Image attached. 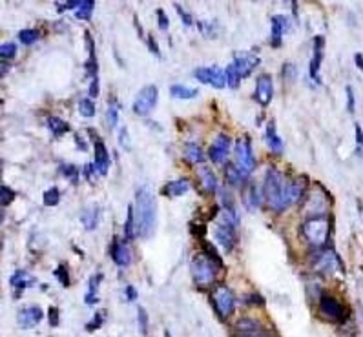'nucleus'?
<instances>
[{"mask_svg":"<svg viewBox=\"0 0 363 337\" xmlns=\"http://www.w3.org/2000/svg\"><path fill=\"white\" fill-rule=\"evenodd\" d=\"M135 228H137V235L142 239L153 233L155 230V221H157V206H155V199H153L152 191L146 186H140L135 191Z\"/></svg>","mask_w":363,"mask_h":337,"instance_id":"1","label":"nucleus"},{"mask_svg":"<svg viewBox=\"0 0 363 337\" xmlns=\"http://www.w3.org/2000/svg\"><path fill=\"white\" fill-rule=\"evenodd\" d=\"M288 182L283 181V173L278 168H268L265 173V182H263V193L267 199L268 206L274 211L281 213L290 206L287 195Z\"/></svg>","mask_w":363,"mask_h":337,"instance_id":"2","label":"nucleus"},{"mask_svg":"<svg viewBox=\"0 0 363 337\" xmlns=\"http://www.w3.org/2000/svg\"><path fill=\"white\" fill-rule=\"evenodd\" d=\"M221 270H223V262L216 261L214 257H210L204 252L194 255V259L190 262L192 277H194L199 288H210L216 283Z\"/></svg>","mask_w":363,"mask_h":337,"instance_id":"3","label":"nucleus"},{"mask_svg":"<svg viewBox=\"0 0 363 337\" xmlns=\"http://www.w3.org/2000/svg\"><path fill=\"white\" fill-rule=\"evenodd\" d=\"M301 232H303V237L308 241V244H312L314 248H323L329 241V233H331V217H310L303 223Z\"/></svg>","mask_w":363,"mask_h":337,"instance_id":"4","label":"nucleus"},{"mask_svg":"<svg viewBox=\"0 0 363 337\" xmlns=\"http://www.w3.org/2000/svg\"><path fill=\"white\" fill-rule=\"evenodd\" d=\"M212 305H214V310L221 319H226L234 313V308H236V295L230 290L228 286L224 285H219L212 290Z\"/></svg>","mask_w":363,"mask_h":337,"instance_id":"5","label":"nucleus"},{"mask_svg":"<svg viewBox=\"0 0 363 337\" xmlns=\"http://www.w3.org/2000/svg\"><path fill=\"white\" fill-rule=\"evenodd\" d=\"M318 303H319V315L323 319L332 321V323H338V321H343L345 319L343 305L334 295H331V293H321Z\"/></svg>","mask_w":363,"mask_h":337,"instance_id":"6","label":"nucleus"},{"mask_svg":"<svg viewBox=\"0 0 363 337\" xmlns=\"http://www.w3.org/2000/svg\"><path fill=\"white\" fill-rule=\"evenodd\" d=\"M194 77L199 82L214 86L216 89H223L228 80H226V70L219 68V66H210V68H197L194 71Z\"/></svg>","mask_w":363,"mask_h":337,"instance_id":"7","label":"nucleus"},{"mask_svg":"<svg viewBox=\"0 0 363 337\" xmlns=\"http://www.w3.org/2000/svg\"><path fill=\"white\" fill-rule=\"evenodd\" d=\"M157 97H159V91L155 86H146V88H142L137 93L134 101V113L135 115H140V117H146L153 108H155V104H157Z\"/></svg>","mask_w":363,"mask_h":337,"instance_id":"8","label":"nucleus"},{"mask_svg":"<svg viewBox=\"0 0 363 337\" xmlns=\"http://www.w3.org/2000/svg\"><path fill=\"white\" fill-rule=\"evenodd\" d=\"M314 268L318 270L319 274H332L336 272L338 268H341V259L338 257V254L332 248L329 250H321L316 259H314Z\"/></svg>","mask_w":363,"mask_h":337,"instance_id":"9","label":"nucleus"},{"mask_svg":"<svg viewBox=\"0 0 363 337\" xmlns=\"http://www.w3.org/2000/svg\"><path fill=\"white\" fill-rule=\"evenodd\" d=\"M236 164L247 173H250L255 168L254 152H252L249 139H239L236 142Z\"/></svg>","mask_w":363,"mask_h":337,"instance_id":"10","label":"nucleus"},{"mask_svg":"<svg viewBox=\"0 0 363 337\" xmlns=\"http://www.w3.org/2000/svg\"><path fill=\"white\" fill-rule=\"evenodd\" d=\"M88 131H89V135L93 137V150H95V162H93V166H95L97 173L104 177V175L108 173V168H110L108 150H106V146H104L102 139L95 133V131H93V130H88Z\"/></svg>","mask_w":363,"mask_h":337,"instance_id":"11","label":"nucleus"},{"mask_svg":"<svg viewBox=\"0 0 363 337\" xmlns=\"http://www.w3.org/2000/svg\"><path fill=\"white\" fill-rule=\"evenodd\" d=\"M214 237H216V241L219 242V246L224 250V254H230V252L234 250V246H236L237 232L234 226L219 223L216 228H214Z\"/></svg>","mask_w":363,"mask_h":337,"instance_id":"12","label":"nucleus"},{"mask_svg":"<svg viewBox=\"0 0 363 337\" xmlns=\"http://www.w3.org/2000/svg\"><path fill=\"white\" fill-rule=\"evenodd\" d=\"M230 148H232V139H230L228 135L219 133L216 137V140L212 142L210 150H208V157H210L214 162H217V164L226 162V159H228V153H230Z\"/></svg>","mask_w":363,"mask_h":337,"instance_id":"13","label":"nucleus"},{"mask_svg":"<svg viewBox=\"0 0 363 337\" xmlns=\"http://www.w3.org/2000/svg\"><path fill=\"white\" fill-rule=\"evenodd\" d=\"M274 95V84H272V77L268 73H261L255 80V101L261 106H268Z\"/></svg>","mask_w":363,"mask_h":337,"instance_id":"14","label":"nucleus"},{"mask_svg":"<svg viewBox=\"0 0 363 337\" xmlns=\"http://www.w3.org/2000/svg\"><path fill=\"white\" fill-rule=\"evenodd\" d=\"M110 255H112V259L117 266L121 268H126L132 264V250L128 246L126 241H121V239H113V244H112V248H110Z\"/></svg>","mask_w":363,"mask_h":337,"instance_id":"15","label":"nucleus"},{"mask_svg":"<svg viewBox=\"0 0 363 337\" xmlns=\"http://www.w3.org/2000/svg\"><path fill=\"white\" fill-rule=\"evenodd\" d=\"M236 328L239 332V337H267L265 326L252 317H243L236 323Z\"/></svg>","mask_w":363,"mask_h":337,"instance_id":"16","label":"nucleus"},{"mask_svg":"<svg viewBox=\"0 0 363 337\" xmlns=\"http://www.w3.org/2000/svg\"><path fill=\"white\" fill-rule=\"evenodd\" d=\"M323 44H325L323 37L314 38V51H312V60L308 64V75H310V78L316 84H321L319 68H321V62H323Z\"/></svg>","mask_w":363,"mask_h":337,"instance_id":"17","label":"nucleus"},{"mask_svg":"<svg viewBox=\"0 0 363 337\" xmlns=\"http://www.w3.org/2000/svg\"><path fill=\"white\" fill-rule=\"evenodd\" d=\"M42 317H44V313L38 306H29V308H24L19 312V325L24 330H29V328H35L42 321Z\"/></svg>","mask_w":363,"mask_h":337,"instance_id":"18","label":"nucleus"},{"mask_svg":"<svg viewBox=\"0 0 363 337\" xmlns=\"http://www.w3.org/2000/svg\"><path fill=\"white\" fill-rule=\"evenodd\" d=\"M287 31H290V22L285 15H274L272 17V46H281V38Z\"/></svg>","mask_w":363,"mask_h":337,"instance_id":"19","label":"nucleus"},{"mask_svg":"<svg viewBox=\"0 0 363 337\" xmlns=\"http://www.w3.org/2000/svg\"><path fill=\"white\" fill-rule=\"evenodd\" d=\"M307 186H308V181H307V177H298V179H294V181H290V182H288V186H287L288 203H290V204L300 203L301 199H303V195H305Z\"/></svg>","mask_w":363,"mask_h":337,"instance_id":"20","label":"nucleus"},{"mask_svg":"<svg viewBox=\"0 0 363 337\" xmlns=\"http://www.w3.org/2000/svg\"><path fill=\"white\" fill-rule=\"evenodd\" d=\"M257 64H259V58L254 57V55H249V53L236 55V58H234V66L237 68V71H239L241 78H243V77H249Z\"/></svg>","mask_w":363,"mask_h":337,"instance_id":"21","label":"nucleus"},{"mask_svg":"<svg viewBox=\"0 0 363 337\" xmlns=\"http://www.w3.org/2000/svg\"><path fill=\"white\" fill-rule=\"evenodd\" d=\"M224 175H226V181H228V184L232 186H239L241 182H245L247 179H249L250 173H247L245 170H241L237 164H232L228 162L226 168H224Z\"/></svg>","mask_w":363,"mask_h":337,"instance_id":"22","label":"nucleus"},{"mask_svg":"<svg viewBox=\"0 0 363 337\" xmlns=\"http://www.w3.org/2000/svg\"><path fill=\"white\" fill-rule=\"evenodd\" d=\"M81 221H83L84 228L88 232H93L97 228V224L101 221V208L99 206H91V208H86L81 215Z\"/></svg>","mask_w":363,"mask_h":337,"instance_id":"23","label":"nucleus"},{"mask_svg":"<svg viewBox=\"0 0 363 337\" xmlns=\"http://www.w3.org/2000/svg\"><path fill=\"white\" fill-rule=\"evenodd\" d=\"M190 190V181L188 179H177V181H170L165 186V193L170 197H181L186 191Z\"/></svg>","mask_w":363,"mask_h":337,"instance_id":"24","label":"nucleus"},{"mask_svg":"<svg viewBox=\"0 0 363 337\" xmlns=\"http://www.w3.org/2000/svg\"><path fill=\"white\" fill-rule=\"evenodd\" d=\"M104 275L102 274H95L93 277H89V283H88V293L84 295V303L88 306L95 305L99 297H97V292H99V285H101V281Z\"/></svg>","mask_w":363,"mask_h":337,"instance_id":"25","label":"nucleus"},{"mask_svg":"<svg viewBox=\"0 0 363 337\" xmlns=\"http://www.w3.org/2000/svg\"><path fill=\"white\" fill-rule=\"evenodd\" d=\"M267 144L274 153L283 152V139L276 133V126H274V122L272 121L267 124Z\"/></svg>","mask_w":363,"mask_h":337,"instance_id":"26","label":"nucleus"},{"mask_svg":"<svg viewBox=\"0 0 363 337\" xmlns=\"http://www.w3.org/2000/svg\"><path fill=\"white\" fill-rule=\"evenodd\" d=\"M243 204L247 206V210L254 211L259 208V191L254 184H249V188L243 193Z\"/></svg>","mask_w":363,"mask_h":337,"instance_id":"27","label":"nucleus"},{"mask_svg":"<svg viewBox=\"0 0 363 337\" xmlns=\"http://www.w3.org/2000/svg\"><path fill=\"white\" fill-rule=\"evenodd\" d=\"M197 89L195 88H186L183 84H173L172 88H170V95L173 99H181V101H190L194 97H197Z\"/></svg>","mask_w":363,"mask_h":337,"instance_id":"28","label":"nucleus"},{"mask_svg":"<svg viewBox=\"0 0 363 337\" xmlns=\"http://www.w3.org/2000/svg\"><path fill=\"white\" fill-rule=\"evenodd\" d=\"M199 177H201V182H203V188L208 193H216L217 191V177L214 175L212 170L208 168H201L199 170Z\"/></svg>","mask_w":363,"mask_h":337,"instance_id":"29","label":"nucleus"},{"mask_svg":"<svg viewBox=\"0 0 363 337\" xmlns=\"http://www.w3.org/2000/svg\"><path fill=\"white\" fill-rule=\"evenodd\" d=\"M185 157L190 162H194V164H199V162H204V153L203 150H201V146L199 144H195V142H190V144H186L185 148Z\"/></svg>","mask_w":363,"mask_h":337,"instance_id":"30","label":"nucleus"},{"mask_svg":"<svg viewBox=\"0 0 363 337\" xmlns=\"http://www.w3.org/2000/svg\"><path fill=\"white\" fill-rule=\"evenodd\" d=\"M48 128H50V131L55 137H60V135H64L70 128H68V124L62 121V119H58V117H55V115H51V117H48Z\"/></svg>","mask_w":363,"mask_h":337,"instance_id":"31","label":"nucleus"},{"mask_svg":"<svg viewBox=\"0 0 363 337\" xmlns=\"http://www.w3.org/2000/svg\"><path fill=\"white\" fill-rule=\"evenodd\" d=\"M135 232H137V228H135V208L130 204L126 213V224H124V237L126 239H134Z\"/></svg>","mask_w":363,"mask_h":337,"instance_id":"32","label":"nucleus"},{"mask_svg":"<svg viewBox=\"0 0 363 337\" xmlns=\"http://www.w3.org/2000/svg\"><path fill=\"white\" fill-rule=\"evenodd\" d=\"M93 7H95V4L91 0H81L75 11V17L79 20H89L91 19V13H93Z\"/></svg>","mask_w":363,"mask_h":337,"instance_id":"33","label":"nucleus"},{"mask_svg":"<svg viewBox=\"0 0 363 337\" xmlns=\"http://www.w3.org/2000/svg\"><path fill=\"white\" fill-rule=\"evenodd\" d=\"M226 80H228V86L232 89H236L239 86V82H241V75H239L237 68L234 66V62H230L226 66Z\"/></svg>","mask_w":363,"mask_h":337,"instance_id":"34","label":"nucleus"},{"mask_svg":"<svg viewBox=\"0 0 363 337\" xmlns=\"http://www.w3.org/2000/svg\"><path fill=\"white\" fill-rule=\"evenodd\" d=\"M106 315H108V312H106V310H99V312L93 315V319H91L88 325H86V330H88V332L99 330V328L104 325V319H106Z\"/></svg>","mask_w":363,"mask_h":337,"instance_id":"35","label":"nucleus"},{"mask_svg":"<svg viewBox=\"0 0 363 337\" xmlns=\"http://www.w3.org/2000/svg\"><path fill=\"white\" fill-rule=\"evenodd\" d=\"M79 111H81V115L86 117V119L93 117V115H95V104H93V101H91V99H81V101H79Z\"/></svg>","mask_w":363,"mask_h":337,"instance_id":"36","label":"nucleus"},{"mask_svg":"<svg viewBox=\"0 0 363 337\" xmlns=\"http://www.w3.org/2000/svg\"><path fill=\"white\" fill-rule=\"evenodd\" d=\"M19 40L26 46H31L38 40V31L37 29H20L19 31Z\"/></svg>","mask_w":363,"mask_h":337,"instance_id":"37","label":"nucleus"},{"mask_svg":"<svg viewBox=\"0 0 363 337\" xmlns=\"http://www.w3.org/2000/svg\"><path fill=\"white\" fill-rule=\"evenodd\" d=\"M60 173H62L64 177L68 179V181H70V182H73V184H75L77 181H79V168H75V166L73 164H62L60 166Z\"/></svg>","mask_w":363,"mask_h":337,"instance_id":"38","label":"nucleus"},{"mask_svg":"<svg viewBox=\"0 0 363 337\" xmlns=\"http://www.w3.org/2000/svg\"><path fill=\"white\" fill-rule=\"evenodd\" d=\"M58 203H60V191H58V188L53 186L44 193V204L46 206H57Z\"/></svg>","mask_w":363,"mask_h":337,"instance_id":"39","label":"nucleus"},{"mask_svg":"<svg viewBox=\"0 0 363 337\" xmlns=\"http://www.w3.org/2000/svg\"><path fill=\"white\" fill-rule=\"evenodd\" d=\"M137 321H139V330L142 336H148V313L146 310L139 306L137 308Z\"/></svg>","mask_w":363,"mask_h":337,"instance_id":"40","label":"nucleus"},{"mask_svg":"<svg viewBox=\"0 0 363 337\" xmlns=\"http://www.w3.org/2000/svg\"><path fill=\"white\" fill-rule=\"evenodd\" d=\"M55 277L58 279V283L62 285L64 288H68L71 285V281H70V274H68V268L64 266V264H60V266L55 270Z\"/></svg>","mask_w":363,"mask_h":337,"instance_id":"41","label":"nucleus"},{"mask_svg":"<svg viewBox=\"0 0 363 337\" xmlns=\"http://www.w3.org/2000/svg\"><path fill=\"white\" fill-rule=\"evenodd\" d=\"M0 199H2V206H7V204L13 203V199H15V191L9 188V186H2L0 188Z\"/></svg>","mask_w":363,"mask_h":337,"instance_id":"42","label":"nucleus"},{"mask_svg":"<svg viewBox=\"0 0 363 337\" xmlns=\"http://www.w3.org/2000/svg\"><path fill=\"white\" fill-rule=\"evenodd\" d=\"M0 55H2V58H13L17 55V44H13V42L2 44L0 46Z\"/></svg>","mask_w":363,"mask_h":337,"instance_id":"43","label":"nucleus"},{"mask_svg":"<svg viewBox=\"0 0 363 337\" xmlns=\"http://www.w3.org/2000/svg\"><path fill=\"white\" fill-rule=\"evenodd\" d=\"M106 122H108L110 128L117 126V122H119V111H117L115 106H110V108L106 109Z\"/></svg>","mask_w":363,"mask_h":337,"instance_id":"44","label":"nucleus"},{"mask_svg":"<svg viewBox=\"0 0 363 337\" xmlns=\"http://www.w3.org/2000/svg\"><path fill=\"white\" fill-rule=\"evenodd\" d=\"M119 144H121L124 150H132V144H130V135H128V128L122 126L121 131H119Z\"/></svg>","mask_w":363,"mask_h":337,"instance_id":"45","label":"nucleus"},{"mask_svg":"<svg viewBox=\"0 0 363 337\" xmlns=\"http://www.w3.org/2000/svg\"><path fill=\"white\" fill-rule=\"evenodd\" d=\"M26 281H31V279H28V274H26L24 270H19V272H15V274L11 275L9 283H11V286H17V285L26 283Z\"/></svg>","mask_w":363,"mask_h":337,"instance_id":"46","label":"nucleus"},{"mask_svg":"<svg viewBox=\"0 0 363 337\" xmlns=\"http://www.w3.org/2000/svg\"><path fill=\"white\" fill-rule=\"evenodd\" d=\"M281 77H283V78H287V80H292L294 77H296V68H294V64H290V62L283 64Z\"/></svg>","mask_w":363,"mask_h":337,"instance_id":"47","label":"nucleus"},{"mask_svg":"<svg viewBox=\"0 0 363 337\" xmlns=\"http://www.w3.org/2000/svg\"><path fill=\"white\" fill-rule=\"evenodd\" d=\"M173 6H175V9H177L179 17L183 19V22H185V26H188V27H190V26H194V19H192V15H188V13H186L185 9H183V7H181V6H179V4H173Z\"/></svg>","mask_w":363,"mask_h":337,"instance_id":"48","label":"nucleus"},{"mask_svg":"<svg viewBox=\"0 0 363 337\" xmlns=\"http://www.w3.org/2000/svg\"><path fill=\"white\" fill-rule=\"evenodd\" d=\"M79 7V2L77 0H70V2H57V11L64 13L66 9H77Z\"/></svg>","mask_w":363,"mask_h":337,"instance_id":"49","label":"nucleus"},{"mask_svg":"<svg viewBox=\"0 0 363 337\" xmlns=\"http://www.w3.org/2000/svg\"><path fill=\"white\" fill-rule=\"evenodd\" d=\"M157 20H159L161 29H163V31H166V29H168V24H170V20H168V17H166L165 9H157Z\"/></svg>","mask_w":363,"mask_h":337,"instance_id":"50","label":"nucleus"},{"mask_svg":"<svg viewBox=\"0 0 363 337\" xmlns=\"http://www.w3.org/2000/svg\"><path fill=\"white\" fill-rule=\"evenodd\" d=\"M345 91H347V109H349V113H354V101H356L354 99V91H352L351 86H347Z\"/></svg>","mask_w":363,"mask_h":337,"instance_id":"51","label":"nucleus"},{"mask_svg":"<svg viewBox=\"0 0 363 337\" xmlns=\"http://www.w3.org/2000/svg\"><path fill=\"white\" fill-rule=\"evenodd\" d=\"M48 315H50V325L51 326H58V315H60V312H58L57 306H51L50 312H48Z\"/></svg>","mask_w":363,"mask_h":337,"instance_id":"52","label":"nucleus"},{"mask_svg":"<svg viewBox=\"0 0 363 337\" xmlns=\"http://www.w3.org/2000/svg\"><path fill=\"white\" fill-rule=\"evenodd\" d=\"M93 172H97L95 166H93V164L84 166V175H86V179H88L89 184H93V182H95V173H93Z\"/></svg>","mask_w":363,"mask_h":337,"instance_id":"53","label":"nucleus"},{"mask_svg":"<svg viewBox=\"0 0 363 337\" xmlns=\"http://www.w3.org/2000/svg\"><path fill=\"white\" fill-rule=\"evenodd\" d=\"M148 48H150V51H153V55L155 57H161V50H159V46H157V40L152 37V35H148Z\"/></svg>","mask_w":363,"mask_h":337,"instance_id":"54","label":"nucleus"},{"mask_svg":"<svg viewBox=\"0 0 363 337\" xmlns=\"http://www.w3.org/2000/svg\"><path fill=\"white\" fill-rule=\"evenodd\" d=\"M89 97H93V99H95L97 95H99V77H97V78H93V80H91V84H89Z\"/></svg>","mask_w":363,"mask_h":337,"instance_id":"55","label":"nucleus"},{"mask_svg":"<svg viewBox=\"0 0 363 337\" xmlns=\"http://www.w3.org/2000/svg\"><path fill=\"white\" fill-rule=\"evenodd\" d=\"M354 133H356V142L358 146L363 148V128L360 124H354Z\"/></svg>","mask_w":363,"mask_h":337,"instance_id":"56","label":"nucleus"},{"mask_svg":"<svg viewBox=\"0 0 363 337\" xmlns=\"http://www.w3.org/2000/svg\"><path fill=\"white\" fill-rule=\"evenodd\" d=\"M254 301H257V305H263V303H265V299H263V297H259V295H254V293H250L249 297H247V303H249V305H255Z\"/></svg>","mask_w":363,"mask_h":337,"instance_id":"57","label":"nucleus"},{"mask_svg":"<svg viewBox=\"0 0 363 337\" xmlns=\"http://www.w3.org/2000/svg\"><path fill=\"white\" fill-rule=\"evenodd\" d=\"M126 297L128 301H135L137 299V290L134 286H126Z\"/></svg>","mask_w":363,"mask_h":337,"instance_id":"58","label":"nucleus"},{"mask_svg":"<svg viewBox=\"0 0 363 337\" xmlns=\"http://www.w3.org/2000/svg\"><path fill=\"white\" fill-rule=\"evenodd\" d=\"M75 142H77V148H79L81 152H86V150H88V146H86V142H84V140L81 139L79 135H75Z\"/></svg>","mask_w":363,"mask_h":337,"instance_id":"59","label":"nucleus"},{"mask_svg":"<svg viewBox=\"0 0 363 337\" xmlns=\"http://www.w3.org/2000/svg\"><path fill=\"white\" fill-rule=\"evenodd\" d=\"M354 62H356L358 70H363V55L362 53H356V55H354Z\"/></svg>","mask_w":363,"mask_h":337,"instance_id":"60","label":"nucleus"},{"mask_svg":"<svg viewBox=\"0 0 363 337\" xmlns=\"http://www.w3.org/2000/svg\"><path fill=\"white\" fill-rule=\"evenodd\" d=\"M165 337H172V334H170L168 330H165Z\"/></svg>","mask_w":363,"mask_h":337,"instance_id":"61","label":"nucleus"},{"mask_svg":"<svg viewBox=\"0 0 363 337\" xmlns=\"http://www.w3.org/2000/svg\"><path fill=\"white\" fill-rule=\"evenodd\" d=\"M267 337H270V336H267Z\"/></svg>","mask_w":363,"mask_h":337,"instance_id":"62","label":"nucleus"}]
</instances>
